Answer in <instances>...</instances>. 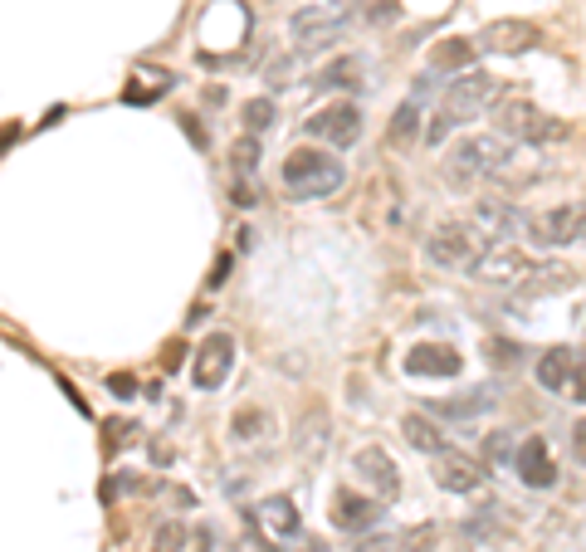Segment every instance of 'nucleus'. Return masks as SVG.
I'll return each instance as SVG.
<instances>
[{
    "label": "nucleus",
    "instance_id": "f257e3e1",
    "mask_svg": "<svg viewBox=\"0 0 586 552\" xmlns=\"http://www.w3.org/2000/svg\"><path fill=\"white\" fill-rule=\"evenodd\" d=\"M498 98H504V83H498L494 74H474V69H469L465 79L449 83V93H445V103H440L435 122L425 128V138H431V142H445L455 128L474 122L479 113H489Z\"/></svg>",
    "mask_w": 586,
    "mask_h": 552
},
{
    "label": "nucleus",
    "instance_id": "f03ea898",
    "mask_svg": "<svg viewBox=\"0 0 586 552\" xmlns=\"http://www.w3.org/2000/svg\"><path fill=\"white\" fill-rule=\"evenodd\" d=\"M347 181V166L322 147H293L284 157V191L289 201H328L342 191Z\"/></svg>",
    "mask_w": 586,
    "mask_h": 552
},
{
    "label": "nucleus",
    "instance_id": "7ed1b4c3",
    "mask_svg": "<svg viewBox=\"0 0 586 552\" xmlns=\"http://www.w3.org/2000/svg\"><path fill=\"white\" fill-rule=\"evenodd\" d=\"M494 122H498L504 138L528 142V147H562V142H567V122L542 113V108H532L528 98H498Z\"/></svg>",
    "mask_w": 586,
    "mask_h": 552
},
{
    "label": "nucleus",
    "instance_id": "20e7f679",
    "mask_svg": "<svg viewBox=\"0 0 586 552\" xmlns=\"http://www.w3.org/2000/svg\"><path fill=\"white\" fill-rule=\"evenodd\" d=\"M513 152H508V138L504 132H474V138L455 142L449 147V171L459 181H484V176H498L508 171Z\"/></svg>",
    "mask_w": 586,
    "mask_h": 552
},
{
    "label": "nucleus",
    "instance_id": "39448f33",
    "mask_svg": "<svg viewBox=\"0 0 586 552\" xmlns=\"http://www.w3.org/2000/svg\"><path fill=\"white\" fill-rule=\"evenodd\" d=\"M479 249H484V235L469 221H440L435 230L425 235V259H431L435 269H469L479 259Z\"/></svg>",
    "mask_w": 586,
    "mask_h": 552
},
{
    "label": "nucleus",
    "instance_id": "423d86ee",
    "mask_svg": "<svg viewBox=\"0 0 586 552\" xmlns=\"http://www.w3.org/2000/svg\"><path fill=\"white\" fill-rule=\"evenodd\" d=\"M528 269H532L528 249H518L513 239H498V245L479 249V259L469 264V279H479V284H489V289H518Z\"/></svg>",
    "mask_w": 586,
    "mask_h": 552
},
{
    "label": "nucleus",
    "instance_id": "0eeeda50",
    "mask_svg": "<svg viewBox=\"0 0 586 552\" xmlns=\"http://www.w3.org/2000/svg\"><path fill=\"white\" fill-rule=\"evenodd\" d=\"M303 132H308L313 142H328L332 152H347L352 142L362 138V108L357 103H328V108L303 118Z\"/></svg>",
    "mask_w": 586,
    "mask_h": 552
},
{
    "label": "nucleus",
    "instance_id": "6e6552de",
    "mask_svg": "<svg viewBox=\"0 0 586 552\" xmlns=\"http://www.w3.org/2000/svg\"><path fill=\"white\" fill-rule=\"evenodd\" d=\"M538 245H582L586 239V201H562L532 221Z\"/></svg>",
    "mask_w": 586,
    "mask_h": 552
},
{
    "label": "nucleus",
    "instance_id": "1a4fd4ad",
    "mask_svg": "<svg viewBox=\"0 0 586 552\" xmlns=\"http://www.w3.org/2000/svg\"><path fill=\"white\" fill-rule=\"evenodd\" d=\"M406 377H431V381H445V377H459L465 372V357H459L449 342H411V352L401 357Z\"/></svg>",
    "mask_w": 586,
    "mask_h": 552
},
{
    "label": "nucleus",
    "instance_id": "9d476101",
    "mask_svg": "<svg viewBox=\"0 0 586 552\" xmlns=\"http://www.w3.org/2000/svg\"><path fill=\"white\" fill-rule=\"evenodd\" d=\"M230 367H235V338L230 332H211V338L196 347V362H191V377L201 391H215L220 381L230 377Z\"/></svg>",
    "mask_w": 586,
    "mask_h": 552
},
{
    "label": "nucleus",
    "instance_id": "9b49d317",
    "mask_svg": "<svg viewBox=\"0 0 586 552\" xmlns=\"http://www.w3.org/2000/svg\"><path fill=\"white\" fill-rule=\"evenodd\" d=\"M342 29H347V20L332 15V5H303V10H293V20H289V35L298 39L303 49L328 45V39H338Z\"/></svg>",
    "mask_w": 586,
    "mask_h": 552
},
{
    "label": "nucleus",
    "instance_id": "f8f14e48",
    "mask_svg": "<svg viewBox=\"0 0 586 552\" xmlns=\"http://www.w3.org/2000/svg\"><path fill=\"white\" fill-rule=\"evenodd\" d=\"M352 470H357V479L366 489H372L376 498H381V504H391V498H401V470H396L391 464V455L386 450H357L352 455Z\"/></svg>",
    "mask_w": 586,
    "mask_h": 552
},
{
    "label": "nucleus",
    "instance_id": "ddd939ff",
    "mask_svg": "<svg viewBox=\"0 0 586 552\" xmlns=\"http://www.w3.org/2000/svg\"><path fill=\"white\" fill-rule=\"evenodd\" d=\"M538 39H542V29L532 25V20H489L479 45H484L489 54H523V49H532Z\"/></svg>",
    "mask_w": 586,
    "mask_h": 552
},
{
    "label": "nucleus",
    "instance_id": "4468645a",
    "mask_svg": "<svg viewBox=\"0 0 586 552\" xmlns=\"http://www.w3.org/2000/svg\"><path fill=\"white\" fill-rule=\"evenodd\" d=\"M332 523L347 528V533H362L381 518V498L376 494H357V489H332Z\"/></svg>",
    "mask_w": 586,
    "mask_h": 552
},
{
    "label": "nucleus",
    "instance_id": "2eb2a0df",
    "mask_svg": "<svg viewBox=\"0 0 586 552\" xmlns=\"http://www.w3.org/2000/svg\"><path fill=\"white\" fill-rule=\"evenodd\" d=\"M513 470H518V479L528 489H552V484H557V464H552L548 440H542V435H528V440L513 450Z\"/></svg>",
    "mask_w": 586,
    "mask_h": 552
},
{
    "label": "nucleus",
    "instance_id": "dca6fc26",
    "mask_svg": "<svg viewBox=\"0 0 586 552\" xmlns=\"http://www.w3.org/2000/svg\"><path fill=\"white\" fill-rule=\"evenodd\" d=\"M577 284V269L562 264V259H532V269L523 274V284L513 289L518 298H548V294H562V289Z\"/></svg>",
    "mask_w": 586,
    "mask_h": 552
},
{
    "label": "nucleus",
    "instance_id": "f3484780",
    "mask_svg": "<svg viewBox=\"0 0 586 552\" xmlns=\"http://www.w3.org/2000/svg\"><path fill=\"white\" fill-rule=\"evenodd\" d=\"M255 523L264 528L269 543H293V538H298V528H303V518H298V508H293L289 494H269L264 504L255 508Z\"/></svg>",
    "mask_w": 586,
    "mask_h": 552
},
{
    "label": "nucleus",
    "instance_id": "a211bd4d",
    "mask_svg": "<svg viewBox=\"0 0 586 552\" xmlns=\"http://www.w3.org/2000/svg\"><path fill=\"white\" fill-rule=\"evenodd\" d=\"M474 225L489 230V235H498V239H513V235L532 230V221L518 211V205H508L504 196H484V201L474 205Z\"/></svg>",
    "mask_w": 586,
    "mask_h": 552
},
{
    "label": "nucleus",
    "instance_id": "6ab92c4d",
    "mask_svg": "<svg viewBox=\"0 0 586 552\" xmlns=\"http://www.w3.org/2000/svg\"><path fill=\"white\" fill-rule=\"evenodd\" d=\"M435 484L449 489V494H474L484 484V464L459 450H445V455H435Z\"/></svg>",
    "mask_w": 586,
    "mask_h": 552
},
{
    "label": "nucleus",
    "instance_id": "aec40b11",
    "mask_svg": "<svg viewBox=\"0 0 586 552\" xmlns=\"http://www.w3.org/2000/svg\"><path fill=\"white\" fill-rule=\"evenodd\" d=\"M489 406H494V391L489 387H474L465 396H449V401H435L431 411L440 415V421H474V415H484Z\"/></svg>",
    "mask_w": 586,
    "mask_h": 552
},
{
    "label": "nucleus",
    "instance_id": "412c9836",
    "mask_svg": "<svg viewBox=\"0 0 586 552\" xmlns=\"http://www.w3.org/2000/svg\"><path fill=\"white\" fill-rule=\"evenodd\" d=\"M572 367H577V362L567 357V347H548V352L538 357V367H532V377H538L542 391H567Z\"/></svg>",
    "mask_w": 586,
    "mask_h": 552
},
{
    "label": "nucleus",
    "instance_id": "4be33fe9",
    "mask_svg": "<svg viewBox=\"0 0 586 552\" xmlns=\"http://www.w3.org/2000/svg\"><path fill=\"white\" fill-rule=\"evenodd\" d=\"M474 54H479V45H469V39H440V45L431 49V69L435 74H445V69L449 74L465 69L469 74V69H474Z\"/></svg>",
    "mask_w": 586,
    "mask_h": 552
},
{
    "label": "nucleus",
    "instance_id": "5701e85b",
    "mask_svg": "<svg viewBox=\"0 0 586 552\" xmlns=\"http://www.w3.org/2000/svg\"><path fill=\"white\" fill-rule=\"evenodd\" d=\"M401 435L415 445V450H425V455H445V450H449L445 431H440L435 421H425V415H406V421H401Z\"/></svg>",
    "mask_w": 586,
    "mask_h": 552
},
{
    "label": "nucleus",
    "instance_id": "b1692460",
    "mask_svg": "<svg viewBox=\"0 0 586 552\" xmlns=\"http://www.w3.org/2000/svg\"><path fill=\"white\" fill-rule=\"evenodd\" d=\"M386 138H391V147H411V142L421 138V103L406 98L401 108L391 113V128H386Z\"/></svg>",
    "mask_w": 586,
    "mask_h": 552
},
{
    "label": "nucleus",
    "instance_id": "393cba45",
    "mask_svg": "<svg viewBox=\"0 0 586 552\" xmlns=\"http://www.w3.org/2000/svg\"><path fill=\"white\" fill-rule=\"evenodd\" d=\"M362 59L357 54H342V59H332V64L328 69H322V74H318V83H322V88H357V74H362Z\"/></svg>",
    "mask_w": 586,
    "mask_h": 552
},
{
    "label": "nucleus",
    "instance_id": "a878e982",
    "mask_svg": "<svg viewBox=\"0 0 586 552\" xmlns=\"http://www.w3.org/2000/svg\"><path fill=\"white\" fill-rule=\"evenodd\" d=\"M181 548H186V528L176 523V518H166V523L152 533V552H181Z\"/></svg>",
    "mask_w": 586,
    "mask_h": 552
},
{
    "label": "nucleus",
    "instance_id": "bb28decb",
    "mask_svg": "<svg viewBox=\"0 0 586 552\" xmlns=\"http://www.w3.org/2000/svg\"><path fill=\"white\" fill-rule=\"evenodd\" d=\"M269 122H274V103H269V98H249L245 103V128L249 132H264Z\"/></svg>",
    "mask_w": 586,
    "mask_h": 552
},
{
    "label": "nucleus",
    "instance_id": "cd10ccee",
    "mask_svg": "<svg viewBox=\"0 0 586 552\" xmlns=\"http://www.w3.org/2000/svg\"><path fill=\"white\" fill-rule=\"evenodd\" d=\"M264 425H269V415L245 406V411L235 415V440H255V435H264Z\"/></svg>",
    "mask_w": 586,
    "mask_h": 552
},
{
    "label": "nucleus",
    "instance_id": "c85d7f7f",
    "mask_svg": "<svg viewBox=\"0 0 586 552\" xmlns=\"http://www.w3.org/2000/svg\"><path fill=\"white\" fill-rule=\"evenodd\" d=\"M230 157H235V171L239 176H255L259 171V142H235V152H230Z\"/></svg>",
    "mask_w": 586,
    "mask_h": 552
},
{
    "label": "nucleus",
    "instance_id": "c756f323",
    "mask_svg": "<svg viewBox=\"0 0 586 552\" xmlns=\"http://www.w3.org/2000/svg\"><path fill=\"white\" fill-rule=\"evenodd\" d=\"M484 357L494 362V367H513L518 362V347H513L508 338H489V347H484Z\"/></svg>",
    "mask_w": 586,
    "mask_h": 552
},
{
    "label": "nucleus",
    "instance_id": "7c9ffc66",
    "mask_svg": "<svg viewBox=\"0 0 586 552\" xmlns=\"http://www.w3.org/2000/svg\"><path fill=\"white\" fill-rule=\"evenodd\" d=\"M108 391H113V396H122V401H128V396H138V381H132L128 372H118V377H108Z\"/></svg>",
    "mask_w": 586,
    "mask_h": 552
},
{
    "label": "nucleus",
    "instance_id": "2f4dec72",
    "mask_svg": "<svg viewBox=\"0 0 586 552\" xmlns=\"http://www.w3.org/2000/svg\"><path fill=\"white\" fill-rule=\"evenodd\" d=\"M567 391L577 396V401H586V362H577V367H572V381H567Z\"/></svg>",
    "mask_w": 586,
    "mask_h": 552
},
{
    "label": "nucleus",
    "instance_id": "473e14b6",
    "mask_svg": "<svg viewBox=\"0 0 586 552\" xmlns=\"http://www.w3.org/2000/svg\"><path fill=\"white\" fill-rule=\"evenodd\" d=\"M572 455H577V460L586 464V421L572 425Z\"/></svg>",
    "mask_w": 586,
    "mask_h": 552
},
{
    "label": "nucleus",
    "instance_id": "72a5a7b5",
    "mask_svg": "<svg viewBox=\"0 0 586 552\" xmlns=\"http://www.w3.org/2000/svg\"><path fill=\"white\" fill-rule=\"evenodd\" d=\"M230 279V255H220V264H215V274H211V289H220Z\"/></svg>",
    "mask_w": 586,
    "mask_h": 552
}]
</instances>
